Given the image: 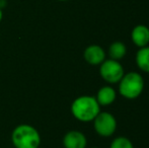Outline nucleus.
I'll list each match as a JSON object with an SVG mask.
<instances>
[{
  "instance_id": "obj_1",
  "label": "nucleus",
  "mask_w": 149,
  "mask_h": 148,
  "mask_svg": "<svg viewBox=\"0 0 149 148\" xmlns=\"http://www.w3.org/2000/svg\"><path fill=\"white\" fill-rule=\"evenodd\" d=\"M100 112V106L94 97L81 95L75 99L71 105V113L80 122H91Z\"/></svg>"
},
{
  "instance_id": "obj_2",
  "label": "nucleus",
  "mask_w": 149,
  "mask_h": 148,
  "mask_svg": "<svg viewBox=\"0 0 149 148\" xmlns=\"http://www.w3.org/2000/svg\"><path fill=\"white\" fill-rule=\"evenodd\" d=\"M11 140L15 148H39L41 135L33 126L22 124L13 130Z\"/></svg>"
},
{
  "instance_id": "obj_3",
  "label": "nucleus",
  "mask_w": 149,
  "mask_h": 148,
  "mask_svg": "<svg viewBox=\"0 0 149 148\" xmlns=\"http://www.w3.org/2000/svg\"><path fill=\"white\" fill-rule=\"evenodd\" d=\"M144 90V79L138 72H128L119 81V92L127 99H135Z\"/></svg>"
},
{
  "instance_id": "obj_4",
  "label": "nucleus",
  "mask_w": 149,
  "mask_h": 148,
  "mask_svg": "<svg viewBox=\"0 0 149 148\" xmlns=\"http://www.w3.org/2000/svg\"><path fill=\"white\" fill-rule=\"evenodd\" d=\"M125 74L123 65L117 60H104L100 65V75L109 84L119 83L123 75Z\"/></svg>"
},
{
  "instance_id": "obj_5",
  "label": "nucleus",
  "mask_w": 149,
  "mask_h": 148,
  "mask_svg": "<svg viewBox=\"0 0 149 148\" xmlns=\"http://www.w3.org/2000/svg\"><path fill=\"white\" fill-rule=\"evenodd\" d=\"M92 122L95 132L102 137L112 136L117 130L116 118L109 112H100Z\"/></svg>"
},
{
  "instance_id": "obj_6",
  "label": "nucleus",
  "mask_w": 149,
  "mask_h": 148,
  "mask_svg": "<svg viewBox=\"0 0 149 148\" xmlns=\"http://www.w3.org/2000/svg\"><path fill=\"white\" fill-rule=\"evenodd\" d=\"M63 145L65 148H86L87 139L82 132L72 130L65 134Z\"/></svg>"
},
{
  "instance_id": "obj_7",
  "label": "nucleus",
  "mask_w": 149,
  "mask_h": 148,
  "mask_svg": "<svg viewBox=\"0 0 149 148\" xmlns=\"http://www.w3.org/2000/svg\"><path fill=\"white\" fill-rule=\"evenodd\" d=\"M84 60L90 65H100L106 60V51L98 45H90L83 52Z\"/></svg>"
},
{
  "instance_id": "obj_8",
  "label": "nucleus",
  "mask_w": 149,
  "mask_h": 148,
  "mask_svg": "<svg viewBox=\"0 0 149 148\" xmlns=\"http://www.w3.org/2000/svg\"><path fill=\"white\" fill-rule=\"evenodd\" d=\"M131 40L138 48H143L149 44V28L144 24L134 26L131 32Z\"/></svg>"
},
{
  "instance_id": "obj_9",
  "label": "nucleus",
  "mask_w": 149,
  "mask_h": 148,
  "mask_svg": "<svg viewBox=\"0 0 149 148\" xmlns=\"http://www.w3.org/2000/svg\"><path fill=\"white\" fill-rule=\"evenodd\" d=\"M95 99L100 107L102 106V107H107V106L112 105L116 101L117 92L111 85H106V86H102L98 89Z\"/></svg>"
},
{
  "instance_id": "obj_10",
  "label": "nucleus",
  "mask_w": 149,
  "mask_h": 148,
  "mask_svg": "<svg viewBox=\"0 0 149 148\" xmlns=\"http://www.w3.org/2000/svg\"><path fill=\"white\" fill-rule=\"evenodd\" d=\"M135 61L138 68L141 71L149 73V46L139 48L137 54H136Z\"/></svg>"
},
{
  "instance_id": "obj_11",
  "label": "nucleus",
  "mask_w": 149,
  "mask_h": 148,
  "mask_svg": "<svg viewBox=\"0 0 149 148\" xmlns=\"http://www.w3.org/2000/svg\"><path fill=\"white\" fill-rule=\"evenodd\" d=\"M126 53H127V48H126L125 44L123 42H114L109 48V56L110 59L117 60L120 61L125 57Z\"/></svg>"
},
{
  "instance_id": "obj_12",
  "label": "nucleus",
  "mask_w": 149,
  "mask_h": 148,
  "mask_svg": "<svg viewBox=\"0 0 149 148\" xmlns=\"http://www.w3.org/2000/svg\"><path fill=\"white\" fill-rule=\"evenodd\" d=\"M110 148H134V145L129 138L120 136L112 141Z\"/></svg>"
},
{
  "instance_id": "obj_13",
  "label": "nucleus",
  "mask_w": 149,
  "mask_h": 148,
  "mask_svg": "<svg viewBox=\"0 0 149 148\" xmlns=\"http://www.w3.org/2000/svg\"><path fill=\"white\" fill-rule=\"evenodd\" d=\"M2 17H3V12H2V8H0V22L2 20Z\"/></svg>"
},
{
  "instance_id": "obj_14",
  "label": "nucleus",
  "mask_w": 149,
  "mask_h": 148,
  "mask_svg": "<svg viewBox=\"0 0 149 148\" xmlns=\"http://www.w3.org/2000/svg\"><path fill=\"white\" fill-rule=\"evenodd\" d=\"M57 1H69V0H57Z\"/></svg>"
},
{
  "instance_id": "obj_15",
  "label": "nucleus",
  "mask_w": 149,
  "mask_h": 148,
  "mask_svg": "<svg viewBox=\"0 0 149 148\" xmlns=\"http://www.w3.org/2000/svg\"><path fill=\"white\" fill-rule=\"evenodd\" d=\"M91 148H98V147H91Z\"/></svg>"
}]
</instances>
